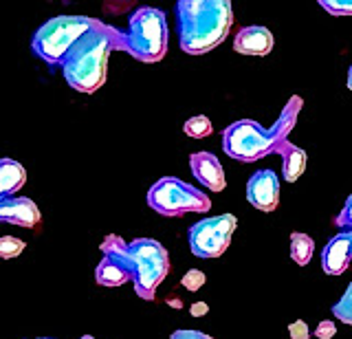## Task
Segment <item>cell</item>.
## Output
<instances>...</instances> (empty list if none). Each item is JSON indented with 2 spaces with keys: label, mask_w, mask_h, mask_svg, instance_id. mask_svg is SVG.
Returning a JSON list of instances; mask_svg holds the SVG:
<instances>
[{
  "label": "cell",
  "mask_w": 352,
  "mask_h": 339,
  "mask_svg": "<svg viewBox=\"0 0 352 339\" xmlns=\"http://www.w3.org/2000/svg\"><path fill=\"white\" fill-rule=\"evenodd\" d=\"M183 133L187 137H194V139H205V137H209L214 133V126L205 115H196V117L187 119V122H185Z\"/></svg>",
  "instance_id": "20"
},
{
  "label": "cell",
  "mask_w": 352,
  "mask_h": 339,
  "mask_svg": "<svg viewBox=\"0 0 352 339\" xmlns=\"http://www.w3.org/2000/svg\"><path fill=\"white\" fill-rule=\"evenodd\" d=\"M95 280L97 284H102V287L115 289V287H121V284H126L128 280H132V271L126 265H121L119 260L104 256L95 269Z\"/></svg>",
  "instance_id": "16"
},
{
  "label": "cell",
  "mask_w": 352,
  "mask_h": 339,
  "mask_svg": "<svg viewBox=\"0 0 352 339\" xmlns=\"http://www.w3.org/2000/svg\"><path fill=\"white\" fill-rule=\"evenodd\" d=\"M205 282H207L205 273L198 271V269H192V271H187L185 276L181 278V287L187 289V291H198V289L205 287Z\"/></svg>",
  "instance_id": "23"
},
{
  "label": "cell",
  "mask_w": 352,
  "mask_h": 339,
  "mask_svg": "<svg viewBox=\"0 0 352 339\" xmlns=\"http://www.w3.org/2000/svg\"><path fill=\"white\" fill-rule=\"evenodd\" d=\"M97 25L99 20L88 16H55L33 34L31 49L51 67L64 64L71 49Z\"/></svg>",
  "instance_id": "4"
},
{
  "label": "cell",
  "mask_w": 352,
  "mask_h": 339,
  "mask_svg": "<svg viewBox=\"0 0 352 339\" xmlns=\"http://www.w3.org/2000/svg\"><path fill=\"white\" fill-rule=\"evenodd\" d=\"M335 225L339 229H352V194L348 196V201L344 205V210L339 212V216L335 218Z\"/></svg>",
  "instance_id": "24"
},
{
  "label": "cell",
  "mask_w": 352,
  "mask_h": 339,
  "mask_svg": "<svg viewBox=\"0 0 352 339\" xmlns=\"http://www.w3.org/2000/svg\"><path fill=\"white\" fill-rule=\"evenodd\" d=\"M115 49L124 51V31L99 20V25L77 42L62 64L64 80L77 93L93 95L106 84L108 58Z\"/></svg>",
  "instance_id": "1"
},
{
  "label": "cell",
  "mask_w": 352,
  "mask_h": 339,
  "mask_svg": "<svg viewBox=\"0 0 352 339\" xmlns=\"http://www.w3.org/2000/svg\"><path fill=\"white\" fill-rule=\"evenodd\" d=\"M348 89L352 91V64H350V69H348Z\"/></svg>",
  "instance_id": "32"
},
{
  "label": "cell",
  "mask_w": 352,
  "mask_h": 339,
  "mask_svg": "<svg viewBox=\"0 0 352 339\" xmlns=\"http://www.w3.org/2000/svg\"><path fill=\"white\" fill-rule=\"evenodd\" d=\"M170 339H214V337H209L201 331H174Z\"/></svg>",
  "instance_id": "28"
},
{
  "label": "cell",
  "mask_w": 352,
  "mask_h": 339,
  "mask_svg": "<svg viewBox=\"0 0 352 339\" xmlns=\"http://www.w3.org/2000/svg\"><path fill=\"white\" fill-rule=\"evenodd\" d=\"M0 221L33 229L40 225L42 216L36 201L25 199V196H16V199L11 196V199H0Z\"/></svg>",
  "instance_id": "11"
},
{
  "label": "cell",
  "mask_w": 352,
  "mask_h": 339,
  "mask_svg": "<svg viewBox=\"0 0 352 339\" xmlns=\"http://www.w3.org/2000/svg\"><path fill=\"white\" fill-rule=\"evenodd\" d=\"M315 251V243L311 236H306L302 232H293L291 234V258L293 262H297L300 267H306L313 258Z\"/></svg>",
  "instance_id": "18"
},
{
  "label": "cell",
  "mask_w": 352,
  "mask_h": 339,
  "mask_svg": "<svg viewBox=\"0 0 352 339\" xmlns=\"http://www.w3.org/2000/svg\"><path fill=\"white\" fill-rule=\"evenodd\" d=\"M289 335H291V339H308L311 337V331H308L304 320H297L289 326Z\"/></svg>",
  "instance_id": "27"
},
{
  "label": "cell",
  "mask_w": 352,
  "mask_h": 339,
  "mask_svg": "<svg viewBox=\"0 0 352 339\" xmlns=\"http://www.w3.org/2000/svg\"><path fill=\"white\" fill-rule=\"evenodd\" d=\"M275 155L282 157V174L284 181L295 183L302 177L306 170V152L300 146H293L291 141H284V144L278 146Z\"/></svg>",
  "instance_id": "14"
},
{
  "label": "cell",
  "mask_w": 352,
  "mask_h": 339,
  "mask_svg": "<svg viewBox=\"0 0 352 339\" xmlns=\"http://www.w3.org/2000/svg\"><path fill=\"white\" fill-rule=\"evenodd\" d=\"M168 304L172 306V309H181V306H183V302L179 298H168Z\"/></svg>",
  "instance_id": "31"
},
{
  "label": "cell",
  "mask_w": 352,
  "mask_h": 339,
  "mask_svg": "<svg viewBox=\"0 0 352 339\" xmlns=\"http://www.w3.org/2000/svg\"><path fill=\"white\" fill-rule=\"evenodd\" d=\"M341 304H352V282L348 284V289H346V293H344V298L339 300Z\"/></svg>",
  "instance_id": "30"
},
{
  "label": "cell",
  "mask_w": 352,
  "mask_h": 339,
  "mask_svg": "<svg viewBox=\"0 0 352 339\" xmlns=\"http://www.w3.org/2000/svg\"><path fill=\"white\" fill-rule=\"evenodd\" d=\"M179 45L190 56H205L223 45L234 25L229 0H179Z\"/></svg>",
  "instance_id": "2"
},
{
  "label": "cell",
  "mask_w": 352,
  "mask_h": 339,
  "mask_svg": "<svg viewBox=\"0 0 352 339\" xmlns=\"http://www.w3.org/2000/svg\"><path fill=\"white\" fill-rule=\"evenodd\" d=\"M247 201L260 212H273L280 203V179L273 170H258L247 183Z\"/></svg>",
  "instance_id": "9"
},
{
  "label": "cell",
  "mask_w": 352,
  "mask_h": 339,
  "mask_svg": "<svg viewBox=\"0 0 352 339\" xmlns=\"http://www.w3.org/2000/svg\"><path fill=\"white\" fill-rule=\"evenodd\" d=\"M223 150L229 159L240 163H253L275 155V141L269 130H264L253 119H238L223 133Z\"/></svg>",
  "instance_id": "7"
},
{
  "label": "cell",
  "mask_w": 352,
  "mask_h": 339,
  "mask_svg": "<svg viewBox=\"0 0 352 339\" xmlns=\"http://www.w3.org/2000/svg\"><path fill=\"white\" fill-rule=\"evenodd\" d=\"M25 247H27V243H25V240H20V238H14V236L0 238V256H3L5 260L20 256L22 251H25Z\"/></svg>",
  "instance_id": "21"
},
{
  "label": "cell",
  "mask_w": 352,
  "mask_h": 339,
  "mask_svg": "<svg viewBox=\"0 0 352 339\" xmlns=\"http://www.w3.org/2000/svg\"><path fill=\"white\" fill-rule=\"evenodd\" d=\"M234 49L236 53H242V56L262 58L273 49V34L267 27L260 25L242 27L234 38Z\"/></svg>",
  "instance_id": "13"
},
{
  "label": "cell",
  "mask_w": 352,
  "mask_h": 339,
  "mask_svg": "<svg viewBox=\"0 0 352 339\" xmlns=\"http://www.w3.org/2000/svg\"><path fill=\"white\" fill-rule=\"evenodd\" d=\"M190 168H192V174L194 179L205 185L207 190L212 192H223L225 185H227V179H225V170L220 166V161L216 155L212 152H194L190 157Z\"/></svg>",
  "instance_id": "12"
},
{
  "label": "cell",
  "mask_w": 352,
  "mask_h": 339,
  "mask_svg": "<svg viewBox=\"0 0 352 339\" xmlns=\"http://www.w3.org/2000/svg\"><path fill=\"white\" fill-rule=\"evenodd\" d=\"M335 335H337V328H335V322H330V320H322L315 328L317 339H333Z\"/></svg>",
  "instance_id": "25"
},
{
  "label": "cell",
  "mask_w": 352,
  "mask_h": 339,
  "mask_svg": "<svg viewBox=\"0 0 352 339\" xmlns=\"http://www.w3.org/2000/svg\"><path fill=\"white\" fill-rule=\"evenodd\" d=\"M352 262V229H344L341 234L328 240L322 251V269L328 276H341Z\"/></svg>",
  "instance_id": "10"
},
{
  "label": "cell",
  "mask_w": 352,
  "mask_h": 339,
  "mask_svg": "<svg viewBox=\"0 0 352 339\" xmlns=\"http://www.w3.org/2000/svg\"><path fill=\"white\" fill-rule=\"evenodd\" d=\"M238 227V218L234 214L212 216L203 218L190 227V249L196 258H220L231 245V236H234Z\"/></svg>",
  "instance_id": "8"
},
{
  "label": "cell",
  "mask_w": 352,
  "mask_h": 339,
  "mask_svg": "<svg viewBox=\"0 0 352 339\" xmlns=\"http://www.w3.org/2000/svg\"><path fill=\"white\" fill-rule=\"evenodd\" d=\"M82 339H95V337H91V335H84Z\"/></svg>",
  "instance_id": "33"
},
{
  "label": "cell",
  "mask_w": 352,
  "mask_h": 339,
  "mask_svg": "<svg viewBox=\"0 0 352 339\" xmlns=\"http://www.w3.org/2000/svg\"><path fill=\"white\" fill-rule=\"evenodd\" d=\"M27 181V170L14 159L0 161V199H11Z\"/></svg>",
  "instance_id": "17"
},
{
  "label": "cell",
  "mask_w": 352,
  "mask_h": 339,
  "mask_svg": "<svg viewBox=\"0 0 352 339\" xmlns=\"http://www.w3.org/2000/svg\"><path fill=\"white\" fill-rule=\"evenodd\" d=\"M168 18L154 7H139L128 20L124 34V51L143 64L161 62L168 53Z\"/></svg>",
  "instance_id": "3"
},
{
  "label": "cell",
  "mask_w": 352,
  "mask_h": 339,
  "mask_svg": "<svg viewBox=\"0 0 352 339\" xmlns=\"http://www.w3.org/2000/svg\"><path fill=\"white\" fill-rule=\"evenodd\" d=\"M130 260H132V282L141 300L152 302L157 298L159 284L165 280L170 271V256L159 240L137 238L128 243Z\"/></svg>",
  "instance_id": "5"
},
{
  "label": "cell",
  "mask_w": 352,
  "mask_h": 339,
  "mask_svg": "<svg viewBox=\"0 0 352 339\" xmlns=\"http://www.w3.org/2000/svg\"><path fill=\"white\" fill-rule=\"evenodd\" d=\"M333 313H335V317H337L339 322L352 326V304H341V302H337L333 306Z\"/></svg>",
  "instance_id": "26"
},
{
  "label": "cell",
  "mask_w": 352,
  "mask_h": 339,
  "mask_svg": "<svg viewBox=\"0 0 352 339\" xmlns=\"http://www.w3.org/2000/svg\"><path fill=\"white\" fill-rule=\"evenodd\" d=\"M190 313H192V317H205L209 313V306L205 302H194L190 306Z\"/></svg>",
  "instance_id": "29"
},
{
  "label": "cell",
  "mask_w": 352,
  "mask_h": 339,
  "mask_svg": "<svg viewBox=\"0 0 352 339\" xmlns=\"http://www.w3.org/2000/svg\"><path fill=\"white\" fill-rule=\"evenodd\" d=\"M148 205L159 216L179 218L185 214H207L212 210V199L181 179L163 177L148 190Z\"/></svg>",
  "instance_id": "6"
},
{
  "label": "cell",
  "mask_w": 352,
  "mask_h": 339,
  "mask_svg": "<svg viewBox=\"0 0 352 339\" xmlns=\"http://www.w3.org/2000/svg\"><path fill=\"white\" fill-rule=\"evenodd\" d=\"M302 106H304L302 97L300 95H293L291 100H289V104L284 106L280 119L269 128V133H271V137L275 141V150H278V146L284 144V141H289V135H291V130L297 124V115H300Z\"/></svg>",
  "instance_id": "15"
},
{
  "label": "cell",
  "mask_w": 352,
  "mask_h": 339,
  "mask_svg": "<svg viewBox=\"0 0 352 339\" xmlns=\"http://www.w3.org/2000/svg\"><path fill=\"white\" fill-rule=\"evenodd\" d=\"M102 251H104V256L119 260L121 265H126V267L132 271V260H130L128 243H126V240L121 238V236H117V234H110V236H106V240L102 243Z\"/></svg>",
  "instance_id": "19"
},
{
  "label": "cell",
  "mask_w": 352,
  "mask_h": 339,
  "mask_svg": "<svg viewBox=\"0 0 352 339\" xmlns=\"http://www.w3.org/2000/svg\"><path fill=\"white\" fill-rule=\"evenodd\" d=\"M319 5L333 16H352V0H319Z\"/></svg>",
  "instance_id": "22"
},
{
  "label": "cell",
  "mask_w": 352,
  "mask_h": 339,
  "mask_svg": "<svg viewBox=\"0 0 352 339\" xmlns=\"http://www.w3.org/2000/svg\"><path fill=\"white\" fill-rule=\"evenodd\" d=\"M38 339H51V337H38Z\"/></svg>",
  "instance_id": "34"
}]
</instances>
